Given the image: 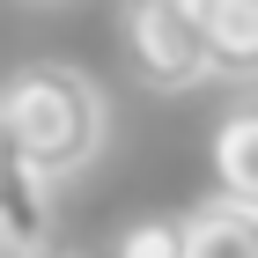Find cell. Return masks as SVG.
I'll use <instances>...</instances> for the list:
<instances>
[{
	"mask_svg": "<svg viewBox=\"0 0 258 258\" xmlns=\"http://www.w3.org/2000/svg\"><path fill=\"white\" fill-rule=\"evenodd\" d=\"M0 118L44 177H74L103 148V89L81 67H22L0 81Z\"/></svg>",
	"mask_w": 258,
	"mask_h": 258,
	"instance_id": "6da1fadb",
	"label": "cell"
},
{
	"mask_svg": "<svg viewBox=\"0 0 258 258\" xmlns=\"http://www.w3.org/2000/svg\"><path fill=\"white\" fill-rule=\"evenodd\" d=\"M125 59L133 74L155 89V96H184L214 74V52H207V0H125L118 15Z\"/></svg>",
	"mask_w": 258,
	"mask_h": 258,
	"instance_id": "7a4b0ae2",
	"label": "cell"
},
{
	"mask_svg": "<svg viewBox=\"0 0 258 258\" xmlns=\"http://www.w3.org/2000/svg\"><path fill=\"white\" fill-rule=\"evenodd\" d=\"M52 243V192L44 170L22 155L15 125L0 118V251H44Z\"/></svg>",
	"mask_w": 258,
	"mask_h": 258,
	"instance_id": "3957f363",
	"label": "cell"
},
{
	"mask_svg": "<svg viewBox=\"0 0 258 258\" xmlns=\"http://www.w3.org/2000/svg\"><path fill=\"white\" fill-rule=\"evenodd\" d=\"M207 52L221 81H258V0H207Z\"/></svg>",
	"mask_w": 258,
	"mask_h": 258,
	"instance_id": "277c9868",
	"label": "cell"
},
{
	"mask_svg": "<svg viewBox=\"0 0 258 258\" xmlns=\"http://www.w3.org/2000/svg\"><path fill=\"white\" fill-rule=\"evenodd\" d=\"M184 236H192V258H258V207L214 192L199 214H184Z\"/></svg>",
	"mask_w": 258,
	"mask_h": 258,
	"instance_id": "5b68a950",
	"label": "cell"
},
{
	"mask_svg": "<svg viewBox=\"0 0 258 258\" xmlns=\"http://www.w3.org/2000/svg\"><path fill=\"white\" fill-rule=\"evenodd\" d=\"M214 184H221V199L258 207V103H243L214 125Z\"/></svg>",
	"mask_w": 258,
	"mask_h": 258,
	"instance_id": "8992f818",
	"label": "cell"
},
{
	"mask_svg": "<svg viewBox=\"0 0 258 258\" xmlns=\"http://www.w3.org/2000/svg\"><path fill=\"white\" fill-rule=\"evenodd\" d=\"M111 258H192V236H184V221L148 214V221H133V229L111 243Z\"/></svg>",
	"mask_w": 258,
	"mask_h": 258,
	"instance_id": "52a82bcc",
	"label": "cell"
},
{
	"mask_svg": "<svg viewBox=\"0 0 258 258\" xmlns=\"http://www.w3.org/2000/svg\"><path fill=\"white\" fill-rule=\"evenodd\" d=\"M0 258H52V251H0Z\"/></svg>",
	"mask_w": 258,
	"mask_h": 258,
	"instance_id": "ba28073f",
	"label": "cell"
}]
</instances>
